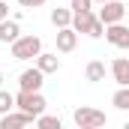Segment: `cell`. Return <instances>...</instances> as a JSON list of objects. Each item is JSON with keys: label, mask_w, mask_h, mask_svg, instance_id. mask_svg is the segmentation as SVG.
Masks as SVG:
<instances>
[{"label": "cell", "mask_w": 129, "mask_h": 129, "mask_svg": "<svg viewBox=\"0 0 129 129\" xmlns=\"http://www.w3.org/2000/svg\"><path fill=\"white\" fill-rule=\"evenodd\" d=\"M72 27H75L78 33H87L90 39L105 36V24H102V18L93 15L90 9H87V12H72Z\"/></svg>", "instance_id": "6da1fadb"}, {"label": "cell", "mask_w": 129, "mask_h": 129, "mask_svg": "<svg viewBox=\"0 0 129 129\" xmlns=\"http://www.w3.org/2000/svg\"><path fill=\"white\" fill-rule=\"evenodd\" d=\"M12 57L15 60H36L39 51H42V39L39 36H18L12 45H9Z\"/></svg>", "instance_id": "7a4b0ae2"}, {"label": "cell", "mask_w": 129, "mask_h": 129, "mask_svg": "<svg viewBox=\"0 0 129 129\" xmlns=\"http://www.w3.org/2000/svg\"><path fill=\"white\" fill-rule=\"evenodd\" d=\"M45 96L39 93V90H18L15 93V108H21V111H27L33 117H39L42 111H45Z\"/></svg>", "instance_id": "3957f363"}, {"label": "cell", "mask_w": 129, "mask_h": 129, "mask_svg": "<svg viewBox=\"0 0 129 129\" xmlns=\"http://www.w3.org/2000/svg\"><path fill=\"white\" fill-rule=\"evenodd\" d=\"M72 120H75V126H81V129H99V126H105V123H108L105 111L90 108V105H81V108H75Z\"/></svg>", "instance_id": "277c9868"}, {"label": "cell", "mask_w": 129, "mask_h": 129, "mask_svg": "<svg viewBox=\"0 0 129 129\" xmlns=\"http://www.w3.org/2000/svg\"><path fill=\"white\" fill-rule=\"evenodd\" d=\"M99 18H102L105 27H108V24H117V21L126 18V6H123L120 0H105L102 9H99Z\"/></svg>", "instance_id": "5b68a950"}, {"label": "cell", "mask_w": 129, "mask_h": 129, "mask_svg": "<svg viewBox=\"0 0 129 129\" xmlns=\"http://www.w3.org/2000/svg\"><path fill=\"white\" fill-rule=\"evenodd\" d=\"M30 123H36V117L33 114H27V111H6L3 117H0V129H18V126H30Z\"/></svg>", "instance_id": "8992f818"}, {"label": "cell", "mask_w": 129, "mask_h": 129, "mask_svg": "<svg viewBox=\"0 0 129 129\" xmlns=\"http://www.w3.org/2000/svg\"><path fill=\"white\" fill-rule=\"evenodd\" d=\"M105 39L111 42V45H117V48H126L129 51V27L123 21H117V24H108L105 27Z\"/></svg>", "instance_id": "52a82bcc"}, {"label": "cell", "mask_w": 129, "mask_h": 129, "mask_svg": "<svg viewBox=\"0 0 129 129\" xmlns=\"http://www.w3.org/2000/svg\"><path fill=\"white\" fill-rule=\"evenodd\" d=\"M42 78H45V72H42L39 66L24 69V72L18 75V87H21V90H42Z\"/></svg>", "instance_id": "ba28073f"}, {"label": "cell", "mask_w": 129, "mask_h": 129, "mask_svg": "<svg viewBox=\"0 0 129 129\" xmlns=\"http://www.w3.org/2000/svg\"><path fill=\"white\" fill-rule=\"evenodd\" d=\"M75 45H78V30L69 24V27H60L57 30V51L60 54H69V51H75Z\"/></svg>", "instance_id": "9c48e42d"}, {"label": "cell", "mask_w": 129, "mask_h": 129, "mask_svg": "<svg viewBox=\"0 0 129 129\" xmlns=\"http://www.w3.org/2000/svg\"><path fill=\"white\" fill-rule=\"evenodd\" d=\"M18 36H21V30H18V21H15V18L0 21V42H3V45H12Z\"/></svg>", "instance_id": "30bf717a"}, {"label": "cell", "mask_w": 129, "mask_h": 129, "mask_svg": "<svg viewBox=\"0 0 129 129\" xmlns=\"http://www.w3.org/2000/svg\"><path fill=\"white\" fill-rule=\"evenodd\" d=\"M111 75H114V81H117L120 87H126L129 84V57H117V60L111 63Z\"/></svg>", "instance_id": "8fae6325"}, {"label": "cell", "mask_w": 129, "mask_h": 129, "mask_svg": "<svg viewBox=\"0 0 129 129\" xmlns=\"http://www.w3.org/2000/svg\"><path fill=\"white\" fill-rule=\"evenodd\" d=\"M36 66H39L45 75H51V72H57V69H60V57H57V54H51V51H39Z\"/></svg>", "instance_id": "7c38bea8"}, {"label": "cell", "mask_w": 129, "mask_h": 129, "mask_svg": "<svg viewBox=\"0 0 129 129\" xmlns=\"http://www.w3.org/2000/svg\"><path fill=\"white\" fill-rule=\"evenodd\" d=\"M51 24L60 30V27H69L72 24V9H63V6H57V9H51Z\"/></svg>", "instance_id": "4fadbf2b"}, {"label": "cell", "mask_w": 129, "mask_h": 129, "mask_svg": "<svg viewBox=\"0 0 129 129\" xmlns=\"http://www.w3.org/2000/svg\"><path fill=\"white\" fill-rule=\"evenodd\" d=\"M84 75H87V81H105V63L102 60H90Z\"/></svg>", "instance_id": "5bb4252c"}, {"label": "cell", "mask_w": 129, "mask_h": 129, "mask_svg": "<svg viewBox=\"0 0 129 129\" xmlns=\"http://www.w3.org/2000/svg\"><path fill=\"white\" fill-rule=\"evenodd\" d=\"M111 102H114V108H120V111H129V84H126V87H120V90L111 96Z\"/></svg>", "instance_id": "9a60e30c"}, {"label": "cell", "mask_w": 129, "mask_h": 129, "mask_svg": "<svg viewBox=\"0 0 129 129\" xmlns=\"http://www.w3.org/2000/svg\"><path fill=\"white\" fill-rule=\"evenodd\" d=\"M36 126H42V129H60V117H57V114H45V111H42V114L36 117Z\"/></svg>", "instance_id": "2e32d148"}, {"label": "cell", "mask_w": 129, "mask_h": 129, "mask_svg": "<svg viewBox=\"0 0 129 129\" xmlns=\"http://www.w3.org/2000/svg\"><path fill=\"white\" fill-rule=\"evenodd\" d=\"M12 108H15V96L0 87V114H6V111H12Z\"/></svg>", "instance_id": "e0dca14e"}, {"label": "cell", "mask_w": 129, "mask_h": 129, "mask_svg": "<svg viewBox=\"0 0 129 129\" xmlns=\"http://www.w3.org/2000/svg\"><path fill=\"white\" fill-rule=\"evenodd\" d=\"M93 6V0H72V12H87Z\"/></svg>", "instance_id": "ac0fdd59"}, {"label": "cell", "mask_w": 129, "mask_h": 129, "mask_svg": "<svg viewBox=\"0 0 129 129\" xmlns=\"http://www.w3.org/2000/svg\"><path fill=\"white\" fill-rule=\"evenodd\" d=\"M18 3H21L24 9H36V6H42L45 0H18Z\"/></svg>", "instance_id": "d6986e66"}, {"label": "cell", "mask_w": 129, "mask_h": 129, "mask_svg": "<svg viewBox=\"0 0 129 129\" xmlns=\"http://www.w3.org/2000/svg\"><path fill=\"white\" fill-rule=\"evenodd\" d=\"M6 18H9V6L0 0V21H6Z\"/></svg>", "instance_id": "ffe728a7"}, {"label": "cell", "mask_w": 129, "mask_h": 129, "mask_svg": "<svg viewBox=\"0 0 129 129\" xmlns=\"http://www.w3.org/2000/svg\"><path fill=\"white\" fill-rule=\"evenodd\" d=\"M93 3H99V6H102V3H105V0H93Z\"/></svg>", "instance_id": "44dd1931"}, {"label": "cell", "mask_w": 129, "mask_h": 129, "mask_svg": "<svg viewBox=\"0 0 129 129\" xmlns=\"http://www.w3.org/2000/svg\"><path fill=\"white\" fill-rule=\"evenodd\" d=\"M0 87H3V75H0Z\"/></svg>", "instance_id": "7402d4cb"}]
</instances>
